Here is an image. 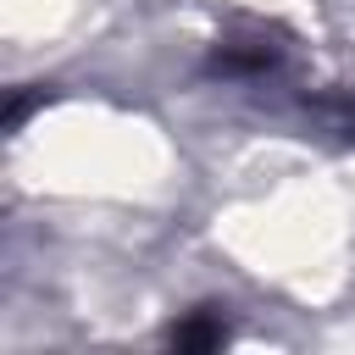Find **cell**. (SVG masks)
<instances>
[{
	"instance_id": "1",
	"label": "cell",
	"mask_w": 355,
	"mask_h": 355,
	"mask_svg": "<svg viewBox=\"0 0 355 355\" xmlns=\"http://www.w3.org/2000/svg\"><path fill=\"white\" fill-rule=\"evenodd\" d=\"M172 344H178V349H211V344H222V322H211V316H194V322L172 327Z\"/></svg>"
}]
</instances>
